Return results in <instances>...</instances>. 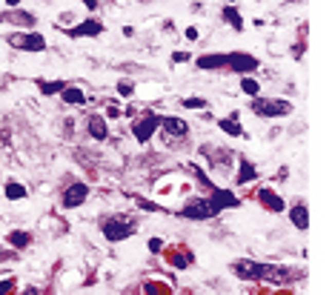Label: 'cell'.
Segmentation results:
<instances>
[{"instance_id":"cell-17","label":"cell","mask_w":332,"mask_h":295,"mask_svg":"<svg viewBox=\"0 0 332 295\" xmlns=\"http://www.w3.org/2000/svg\"><path fill=\"white\" fill-rule=\"evenodd\" d=\"M226 66V54H209V58H198V69H218Z\"/></svg>"},{"instance_id":"cell-9","label":"cell","mask_w":332,"mask_h":295,"mask_svg":"<svg viewBox=\"0 0 332 295\" xmlns=\"http://www.w3.org/2000/svg\"><path fill=\"white\" fill-rule=\"evenodd\" d=\"M100 32H103V23L100 21H86V23H78V26L69 29L72 38H98Z\"/></svg>"},{"instance_id":"cell-22","label":"cell","mask_w":332,"mask_h":295,"mask_svg":"<svg viewBox=\"0 0 332 295\" xmlns=\"http://www.w3.org/2000/svg\"><path fill=\"white\" fill-rule=\"evenodd\" d=\"M224 17L232 23L235 29H244V21H241V14H238V6H224Z\"/></svg>"},{"instance_id":"cell-21","label":"cell","mask_w":332,"mask_h":295,"mask_svg":"<svg viewBox=\"0 0 332 295\" xmlns=\"http://www.w3.org/2000/svg\"><path fill=\"white\" fill-rule=\"evenodd\" d=\"M29 241H32V235L23 232V229H14V232H9V244H12V247H29Z\"/></svg>"},{"instance_id":"cell-5","label":"cell","mask_w":332,"mask_h":295,"mask_svg":"<svg viewBox=\"0 0 332 295\" xmlns=\"http://www.w3.org/2000/svg\"><path fill=\"white\" fill-rule=\"evenodd\" d=\"M158 126H160V118H158V115H146V118H140V121L132 126V132H135V138H138L140 143H146L149 138L155 135V129H158Z\"/></svg>"},{"instance_id":"cell-18","label":"cell","mask_w":332,"mask_h":295,"mask_svg":"<svg viewBox=\"0 0 332 295\" xmlns=\"http://www.w3.org/2000/svg\"><path fill=\"white\" fill-rule=\"evenodd\" d=\"M218 126L224 129L226 135H232V138H241V135H244V126H238L235 118H224V121H218Z\"/></svg>"},{"instance_id":"cell-16","label":"cell","mask_w":332,"mask_h":295,"mask_svg":"<svg viewBox=\"0 0 332 295\" xmlns=\"http://www.w3.org/2000/svg\"><path fill=\"white\" fill-rule=\"evenodd\" d=\"M238 169H241V172H238V178H235L238 183H249V181H255V178H258V169L246 161V158H241V167Z\"/></svg>"},{"instance_id":"cell-23","label":"cell","mask_w":332,"mask_h":295,"mask_svg":"<svg viewBox=\"0 0 332 295\" xmlns=\"http://www.w3.org/2000/svg\"><path fill=\"white\" fill-rule=\"evenodd\" d=\"M189 261H192V255H189V252H172V255H169V264L178 267V269L189 267Z\"/></svg>"},{"instance_id":"cell-32","label":"cell","mask_w":332,"mask_h":295,"mask_svg":"<svg viewBox=\"0 0 332 295\" xmlns=\"http://www.w3.org/2000/svg\"><path fill=\"white\" fill-rule=\"evenodd\" d=\"M186 38H189V41H195V38H198V29L189 26V29H186Z\"/></svg>"},{"instance_id":"cell-19","label":"cell","mask_w":332,"mask_h":295,"mask_svg":"<svg viewBox=\"0 0 332 295\" xmlns=\"http://www.w3.org/2000/svg\"><path fill=\"white\" fill-rule=\"evenodd\" d=\"M60 98H63V101H66V103H72V106H78V103H83V101H86V95H83V92H80V89H63V92H60Z\"/></svg>"},{"instance_id":"cell-4","label":"cell","mask_w":332,"mask_h":295,"mask_svg":"<svg viewBox=\"0 0 332 295\" xmlns=\"http://www.w3.org/2000/svg\"><path fill=\"white\" fill-rule=\"evenodd\" d=\"M180 215L189 218V221H209V218H215L218 212L212 209V204H209V201L200 198V201H189V204H186V207L180 209Z\"/></svg>"},{"instance_id":"cell-10","label":"cell","mask_w":332,"mask_h":295,"mask_svg":"<svg viewBox=\"0 0 332 295\" xmlns=\"http://www.w3.org/2000/svg\"><path fill=\"white\" fill-rule=\"evenodd\" d=\"M160 126H163V132H166V138H183L186 132H189V126H186V121L183 118H160Z\"/></svg>"},{"instance_id":"cell-24","label":"cell","mask_w":332,"mask_h":295,"mask_svg":"<svg viewBox=\"0 0 332 295\" xmlns=\"http://www.w3.org/2000/svg\"><path fill=\"white\" fill-rule=\"evenodd\" d=\"M241 89L255 98V95H258V81H252V78H241Z\"/></svg>"},{"instance_id":"cell-33","label":"cell","mask_w":332,"mask_h":295,"mask_svg":"<svg viewBox=\"0 0 332 295\" xmlns=\"http://www.w3.org/2000/svg\"><path fill=\"white\" fill-rule=\"evenodd\" d=\"M23 295H38V289H26V292H23Z\"/></svg>"},{"instance_id":"cell-25","label":"cell","mask_w":332,"mask_h":295,"mask_svg":"<svg viewBox=\"0 0 332 295\" xmlns=\"http://www.w3.org/2000/svg\"><path fill=\"white\" fill-rule=\"evenodd\" d=\"M63 81H54V83H43V86H40V92L43 95H54V92H63Z\"/></svg>"},{"instance_id":"cell-29","label":"cell","mask_w":332,"mask_h":295,"mask_svg":"<svg viewBox=\"0 0 332 295\" xmlns=\"http://www.w3.org/2000/svg\"><path fill=\"white\" fill-rule=\"evenodd\" d=\"M118 92L123 95V98H129V95H132V83H118Z\"/></svg>"},{"instance_id":"cell-26","label":"cell","mask_w":332,"mask_h":295,"mask_svg":"<svg viewBox=\"0 0 332 295\" xmlns=\"http://www.w3.org/2000/svg\"><path fill=\"white\" fill-rule=\"evenodd\" d=\"M183 106L186 109H206V101L204 98H183Z\"/></svg>"},{"instance_id":"cell-6","label":"cell","mask_w":332,"mask_h":295,"mask_svg":"<svg viewBox=\"0 0 332 295\" xmlns=\"http://www.w3.org/2000/svg\"><path fill=\"white\" fill-rule=\"evenodd\" d=\"M89 198V187L86 183H72V187L63 192V198H60V204L66 209H75V207H80V204Z\"/></svg>"},{"instance_id":"cell-27","label":"cell","mask_w":332,"mask_h":295,"mask_svg":"<svg viewBox=\"0 0 332 295\" xmlns=\"http://www.w3.org/2000/svg\"><path fill=\"white\" fill-rule=\"evenodd\" d=\"M138 204H140V209H146V212H158V209H160L158 204H152V201H143V198H140Z\"/></svg>"},{"instance_id":"cell-20","label":"cell","mask_w":332,"mask_h":295,"mask_svg":"<svg viewBox=\"0 0 332 295\" xmlns=\"http://www.w3.org/2000/svg\"><path fill=\"white\" fill-rule=\"evenodd\" d=\"M6 198H9V201H20V198H26V187H23V183L9 181L6 183Z\"/></svg>"},{"instance_id":"cell-31","label":"cell","mask_w":332,"mask_h":295,"mask_svg":"<svg viewBox=\"0 0 332 295\" xmlns=\"http://www.w3.org/2000/svg\"><path fill=\"white\" fill-rule=\"evenodd\" d=\"M149 249H152V252H160V249H163V244H160L158 238H152V241H149Z\"/></svg>"},{"instance_id":"cell-11","label":"cell","mask_w":332,"mask_h":295,"mask_svg":"<svg viewBox=\"0 0 332 295\" xmlns=\"http://www.w3.org/2000/svg\"><path fill=\"white\" fill-rule=\"evenodd\" d=\"M209 204H212V209L220 215V209H232V207H238V198H235V195H229V192H224V189H215L212 198H209Z\"/></svg>"},{"instance_id":"cell-3","label":"cell","mask_w":332,"mask_h":295,"mask_svg":"<svg viewBox=\"0 0 332 295\" xmlns=\"http://www.w3.org/2000/svg\"><path fill=\"white\" fill-rule=\"evenodd\" d=\"M261 278H266L269 284H286L298 278V272L289 267H278V264H258V281Z\"/></svg>"},{"instance_id":"cell-2","label":"cell","mask_w":332,"mask_h":295,"mask_svg":"<svg viewBox=\"0 0 332 295\" xmlns=\"http://www.w3.org/2000/svg\"><path fill=\"white\" fill-rule=\"evenodd\" d=\"M252 112L261 115V118H284V115L292 112V103L281 101V98H269V101H252Z\"/></svg>"},{"instance_id":"cell-1","label":"cell","mask_w":332,"mask_h":295,"mask_svg":"<svg viewBox=\"0 0 332 295\" xmlns=\"http://www.w3.org/2000/svg\"><path fill=\"white\" fill-rule=\"evenodd\" d=\"M135 227H138L135 221H129V218H118V215H109V218L100 221V232L106 235V241H112V244L126 241L129 235L135 232Z\"/></svg>"},{"instance_id":"cell-15","label":"cell","mask_w":332,"mask_h":295,"mask_svg":"<svg viewBox=\"0 0 332 295\" xmlns=\"http://www.w3.org/2000/svg\"><path fill=\"white\" fill-rule=\"evenodd\" d=\"M289 218H292V224L298 229H309V212H306L304 204H295V207L289 209Z\"/></svg>"},{"instance_id":"cell-30","label":"cell","mask_w":332,"mask_h":295,"mask_svg":"<svg viewBox=\"0 0 332 295\" xmlns=\"http://www.w3.org/2000/svg\"><path fill=\"white\" fill-rule=\"evenodd\" d=\"M12 284H14V281H12V278H6V281H0V292L6 295V292H9V289H12Z\"/></svg>"},{"instance_id":"cell-12","label":"cell","mask_w":332,"mask_h":295,"mask_svg":"<svg viewBox=\"0 0 332 295\" xmlns=\"http://www.w3.org/2000/svg\"><path fill=\"white\" fill-rule=\"evenodd\" d=\"M232 272L246 278V281H258V261H235Z\"/></svg>"},{"instance_id":"cell-28","label":"cell","mask_w":332,"mask_h":295,"mask_svg":"<svg viewBox=\"0 0 332 295\" xmlns=\"http://www.w3.org/2000/svg\"><path fill=\"white\" fill-rule=\"evenodd\" d=\"M189 61V52H175L172 54V63H186Z\"/></svg>"},{"instance_id":"cell-7","label":"cell","mask_w":332,"mask_h":295,"mask_svg":"<svg viewBox=\"0 0 332 295\" xmlns=\"http://www.w3.org/2000/svg\"><path fill=\"white\" fill-rule=\"evenodd\" d=\"M226 66H232L235 72H252V69H258V61L246 52H229L226 54Z\"/></svg>"},{"instance_id":"cell-8","label":"cell","mask_w":332,"mask_h":295,"mask_svg":"<svg viewBox=\"0 0 332 295\" xmlns=\"http://www.w3.org/2000/svg\"><path fill=\"white\" fill-rule=\"evenodd\" d=\"M12 43H14V46H20V49H29V52H43V49H46V41H43L38 32L17 34V38H12Z\"/></svg>"},{"instance_id":"cell-13","label":"cell","mask_w":332,"mask_h":295,"mask_svg":"<svg viewBox=\"0 0 332 295\" xmlns=\"http://www.w3.org/2000/svg\"><path fill=\"white\" fill-rule=\"evenodd\" d=\"M258 198H261V204H264V207L269 209V212H284V209H286V204L281 201V198L272 192V189H261Z\"/></svg>"},{"instance_id":"cell-14","label":"cell","mask_w":332,"mask_h":295,"mask_svg":"<svg viewBox=\"0 0 332 295\" xmlns=\"http://www.w3.org/2000/svg\"><path fill=\"white\" fill-rule=\"evenodd\" d=\"M89 135H92L95 141H106L109 126H106V121H103L100 115H92V118H89Z\"/></svg>"}]
</instances>
